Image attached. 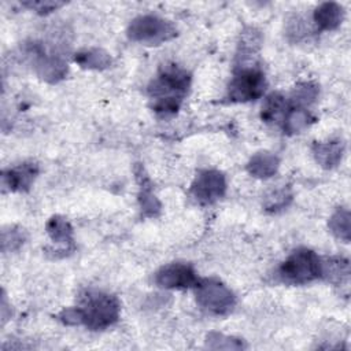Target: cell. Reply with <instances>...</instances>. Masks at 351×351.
<instances>
[{
  "instance_id": "9c48e42d",
  "label": "cell",
  "mask_w": 351,
  "mask_h": 351,
  "mask_svg": "<svg viewBox=\"0 0 351 351\" xmlns=\"http://www.w3.org/2000/svg\"><path fill=\"white\" fill-rule=\"evenodd\" d=\"M199 281L192 265L173 262L162 266L155 273V282L165 289H185L195 287Z\"/></svg>"
},
{
  "instance_id": "44dd1931",
  "label": "cell",
  "mask_w": 351,
  "mask_h": 351,
  "mask_svg": "<svg viewBox=\"0 0 351 351\" xmlns=\"http://www.w3.org/2000/svg\"><path fill=\"white\" fill-rule=\"evenodd\" d=\"M261 44H262L261 33L254 27L245 29L240 36L237 59H241L243 62L252 59L256 55V52L259 51Z\"/></svg>"
},
{
  "instance_id": "9a60e30c",
  "label": "cell",
  "mask_w": 351,
  "mask_h": 351,
  "mask_svg": "<svg viewBox=\"0 0 351 351\" xmlns=\"http://www.w3.org/2000/svg\"><path fill=\"white\" fill-rule=\"evenodd\" d=\"M278 166L280 159L277 155L269 151H259L250 158L247 171L256 178H269L277 173Z\"/></svg>"
},
{
  "instance_id": "4316f807",
  "label": "cell",
  "mask_w": 351,
  "mask_h": 351,
  "mask_svg": "<svg viewBox=\"0 0 351 351\" xmlns=\"http://www.w3.org/2000/svg\"><path fill=\"white\" fill-rule=\"evenodd\" d=\"M58 319L70 326H77V325H84V313L80 306L74 307H66L58 314Z\"/></svg>"
},
{
  "instance_id": "7402d4cb",
  "label": "cell",
  "mask_w": 351,
  "mask_h": 351,
  "mask_svg": "<svg viewBox=\"0 0 351 351\" xmlns=\"http://www.w3.org/2000/svg\"><path fill=\"white\" fill-rule=\"evenodd\" d=\"M319 93V88L314 82H300L291 92V103L292 107L306 108L313 104Z\"/></svg>"
},
{
  "instance_id": "ba28073f",
  "label": "cell",
  "mask_w": 351,
  "mask_h": 351,
  "mask_svg": "<svg viewBox=\"0 0 351 351\" xmlns=\"http://www.w3.org/2000/svg\"><path fill=\"white\" fill-rule=\"evenodd\" d=\"M226 191L225 176L218 170H200L191 185L192 197L200 204H211Z\"/></svg>"
},
{
  "instance_id": "30bf717a",
  "label": "cell",
  "mask_w": 351,
  "mask_h": 351,
  "mask_svg": "<svg viewBox=\"0 0 351 351\" xmlns=\"http://www.w3.org/2000/svg\"><path fill=\"white\" fill-rule=\"evenodd\" d=\"M45 230L51 241L58 245V248L52 251L53 258H63L74 252L75 244L73 237V228L64 217L62 215L51 217L45 225Z\"/></svg>"
},
{
  "instance_id": "6da1fadb",
  "label": "cell",
  "mask_w": 351,
  "mask_h": 351,
  "mask_svg": "<svg viewBox=\"0 0 351 351\" xmlns=\"http://www.w3.org/2000/svg\"><path fill=\"white\" fill-rule=\"evenodd\" d=\"M191 86V74L177 64H163L148 85L151 108L159 117L174 115Z\"/></svg>"
},
{
  "instance_id": "4fadbf2b",
  "label": "cell",
  "mask_w": 351,
  "mask_h": 351,
  "mask_svg": "<svg viewBox=\"0 0 351 351\" xmlns=\"http://www.w3.org/2000/svg\"><path fill=\"white\" fill-rule=\"evenodd\" d=\"M314 159L317 163L324 169H333L336 167L344 155L346 145L340 140L335 141H325V143H314L311 147Z\"/></svg>"
},
{
  "instance_id": "2e32d148",
  "label": "cell",
  "mask_w": 351,
  "mask_h": 351,
  "mask_svg": "<svg viewBox=\"0 0 351 351\" xmlns=\"http://www.w3.org/2000/svg\"><path fill=\"white\" fill-rule=\"evenodd\" d=\"M74 62L82 69L106 70L112 64V56L101 48H85L74 55Z\"/></svg>"
},
{
  "instance_id": "484cf974",
  "label": "cell",
  "mask_w": 351,
  "mask_h": 351,
  "mask_svg": "<svg viewBox=\"0 0 351 351\" xmlns=\"http://www.w3.org/2000/svg\"><path fill=\"white\" fill-rule=\"evenodd\" d=\"M23 7L36 11L40 15H45L49 14L60 7L64 5L63 1H52V0H30V1H23L22 3Z\"/></svg>"
},
{
  "instance_id": "52a82bcc",
  "label": "cell",
  "mask_w": 351,
  "mask_h": 351,
  "mask_svg": "<svg viewBox=\"0 0 351 351\" xmlns=\"http://www.w3.org/2000/svg\"><path fill=\"white\" fill-rule=\"evenodd\" d=\"M265 73L258 67L243 66L237 69L228 85V100L247 103L259 99L266 89Z\"/></svg>"
},
{
  "instance_id": "8992f818",
  "label": "cell",
  "mask_w": 351,
  "mask_h": 351,
  "mask_svg": "<svg viewBox=\"0 0 351 351\" xmlns=\"http://www.w3.org/2000/svg\"><path fill=\"white\" fill-rule=\"evenodd\" d=\"M195 296L197 304L210 314L226 315L234 304V293L217 278H203L195 285Z\"/></svg>"
},
{
  "instance_id": "603a6c76",
  "label": "cell",
  "mask_w": 351,
  "mask_h": 351,
  "mask_svg": "<svg viewBox=\"0 0 351 351\" xmlns=\"http://www.w3.org/2000/svg\"><path fill=\"white\" fill-rule=\"evenodd\" d=\"M292 200V192L288 186H282V188H277V189H271L263 200V207L266 211L270 213H277L281 211L284 208H287L289 206Z\"/></svg>"
},
{
  "instance_id": "83f0119b",
  "label": "cell",
  "mask_w": 351,
  "mask_h": 351,
  "mask_svg": "<svg viewBox=\"0 0 351 351\" xmlns=\"http://www.w3.org/2000/svg\"><path fill=\"white\" fill-rule=\"evenodd\" d=\"M306 30H308V26H306V21L299 18V16H293L292 19H289L288 22V26H287V34L298 41L300 40L302 37L306 36Z\"/></svg>"
},
{
  "instance_id": "d4e9b609",
  "label": "cell",
  "mask_w": 351,
  "mask_h": 351,
  "mask_svg": "<svg viewBox=\"0 0 351 351\" xmlns=\"http://www.w3.org/2000/svg\"><path fill=\"white\" fill-rule=\"evenodd\" d=\"M25 239H26V234L23 229L16 226L4 228L1 232V251L3 252L16 251L25 243Z\"/></svg>"
},
{
  "instance_id": "5b68a950",
  "label": "cell",
  "mask_w": 351,
  "mask_h": 351,
  "mask_svg": "<svg viewBox=\"0 0 351 351\" xmlns=\"http://www.w3.org/2000/svg\"><path fill=\"white\" fill-rule=\"evenodd\" d=\"M128 37L144 45H159L177 36L174 25L156 15H140L128 26Z\"/></svg>"
},
{
  "instance_id": "8fae6325",
  "label": "cell",
  "mask_w": 351,
  "mask_h": 351,
  "mask_svg": "<svg viewBox=\"0 0 351 351\" xmlns=\"http://www.w3.org/2000/svg\"><path fill=\"white\" fill-rule=\"evenodd\" d=\"M38 174V165L29 162L1 173V184L10 192H27Z\"/></svg>"
},
{
  "instance_id": "e0dca14e",
  "label": "cell",
  "mask_w": 351,
  "mask_h": 351,
  "mask_svg": "<svg viewBox=\"0 0 351 351\" xmlns=\"http://www.w3.org/2000/svg\"><path fill=\"white\" fill-rule=\"evenodd\" d=\"M315 121V117L306 108L289 107L281 123L284 133L296 134L303 132Z\"/></svg>"
},
{
  "instance_id": "ac0fdd59",
  "label": "cell",
  "mask_w": 351,
  "mask_h": 351,
  "mask_svg": "<svg viewBox=\"0 0 351 351\" xmlns=\"http://www.w3.org/2000/svg\"><path fill=\"white\" fill-rule=\"evenodd\" d=\"M288 103L285 97L281 93H271L266 97L262 111H261V118L266 123H282L284 117L288 111Z\"/></svg>"
},
{
  "instance_id": "5bb4252c",
  "label": "cell",
  "mask_w": 351,
  "mask_h": 351,
  "mask_svg": "<svg viewBox=\"0 0 351 351\" xmlns=\"http://www.w3.org/2000/svg\"><path fill=\"white\" fill-rule=\"evenodd\" d=\"M344 18V10L335 1H326L319 4L313 14V21L319 30L337 29Z\"/></svg>"
},
{
  "instance_id": "7c38bea8",
  "label": "cell",
  "mask_w": 351,
  "mask_h": 351,
  "mask_svg": "<svg viewBox=\"0 0 351 351\" xmlns=\"http://www.w3.org/2000/svg\"><path fill=\"white\" fill-rule=\"evenodd\" d=\"M134 174H136V180L138 182V204H140V211L143 217L147 218H155L160 214L162 206L160 202L158 200V197L155 196L154 191H152V184L151 180L148 178L144 167L141 165H136L134 167Z\"/></svg>"
},
{
  "instance_id": "277c9868",
  "label": "cell",
  "mask_w": 351,
  "mask_h": 351,
  "mask_svg": "<svg viewBox=\"0 0 351 351\" xmlns=\"http://www.w3.org/2000/svg\"><path fill=\"white\" fill-rule=\"evenodd\" d=\"M26 56L34 73L45 82L56 84L69 71L66 60L53 49H48L41 41H32L25 47Z\"/></svg>"
},
{
  "instance_id": "cb8c5ba5",
  "label": "cell",
  "mask_w": 351,
  "mask_h": 351,
  "mask_svg": "<svg viewBox=\"0 0 351 351\" xmlns=\"http://www.w3.org/2000/svg\"><path fill=\"white\" fill-rule=\"evenodd\" d=\"M206 346L211 350H244L247 344L237 337L226 336L218 332H210L206 336Z\"/></svg>"
},
{
  "instance_id": "7a4b0ae2",
  "label": "cell",
  "mask_w": 351,
  "mask_h": 351,
  "mask_svg": "<svg viewBox=\"0 0 351 351\" xmlns=\"http://www.w3.org/2000/svg\"><path fill=\"white\" fill-rule=\"evenodd\" d=\"M84 325L92 330H101L119 318L121 304L117 296L100 291H85L80 299Z\"/></svg>"
},
{
  "instance_id": "3957f363",
  "label": "cell",
  "mask_w": 351,
  "mask_h": 351,
  "mask_svg": "<svg viewBox=\"0 0 351 351\" xmlns=\"http://www.w3.org/2000/svg\"><path fill=\"white\" fill-rule=\"evenodd\" d=\"M278 276L287 284L311 282L321 277V259L308 248H298L281 263Z\"/></svg>"
},
{
  "instance_id": "ffe728a7",
  "label": "cell",
  "mask_w": 351,
  "mask_h": 351,
  "mask_svg": "<svg viewBox=\"0 0 351 351\" xmlns=\"http://www.w3.org/2000/svg\"><path fill=\"white\" fill-rule=\"evenodd\" d=\"M328 228L330 233L344 241L348 243L351 239V214L350 210L346 207H339L336 211L330 215L328 221Z\"/></svg>"
},
{
  "instance_id": "d6986e66",
  "label": "cell",
  "mask_w": 351,
  "mask_h": 351,
  "mask_svg": "<svg viewBox=\"0 0 351 351\" xmlns=\"http://www.w3.org/2000/svg\"><path fill=\"white\" fill-rule=\"evenodd\" d=\"M321 277L333 284L348 282L350 263L344 258H329L321 261Z\"/></svg>"
}]
</instances>
